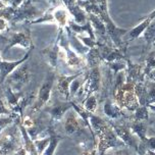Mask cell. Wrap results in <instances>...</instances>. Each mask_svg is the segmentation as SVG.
Returning <instances> with one entry per match:
<instances>
[{"instance_id":"1","label":"cell","mask_w":155,"mask_h":155,"mask_svg":"<svg viewBox=\"0 0 155 155\" xmlns=\"http://www.w3.org/2000/svg\"><path fill=\"white\" fill-rule=\"evenodd\" d=\"M44 13L45 12H43L36 6L33 0H25L24 3L15 9V16L10 21V25L15 26V25L21 23L31 24L32 21L40 18Z\"/></svg>"},{"instance_id":"2","label":"cell","mask_w":155,"mask_h":155,"mask_svg":"<svg viewBox=\"0 0 155 155\" xmlns=\"http://www.w3.org/2000/svg\"><path fill=\"white\" fill-rule=\"evenodd\" d=\"M100 18H102V21H104L105 27H106L107 37H108V39H110V41L112 42V45L116 47V48L127 49V44L128 43H126L123 40V37L126 36L127 33L129 32L128 30L121 29V28H118L117 26H115L108 15V10L102 12Z\"/></svg>"},{"instance_id":"3","label":"cell","mask_w":155,"mask_h":155,"mask_svg":"<svg viewBox=\"0 0 155 155\" xmlns=\"http://www.w3.org/2000/svg\"><path fill=\"white\" fill-rule=\"evenodd\" d=\"M55 80H56V74H55L54 71H51V73H48L46 74L42 85L39 88L37 97H36L37 99H36L34 107L32 109L33 111H38V110H40L42 107H44L48 103V101L51 98Z\"/></svg>"},{"instance_id":"4","label":"cell","mask_w":155,"mask_h":155,"mask_svg":"<svg viewBox=\"0 0 155 155\" xmlns=\"http://www.w3.org/2000/svg\"><path fill=\"white\" fill-rule=\"evenodd\" d=\"M124 146H126L124 143L117 137L111 126L108 124L105 131L98 137V144L96 147L97 155H105V152L110 148L124 147Z\"/></svg>"},{"instance_id":"5","label":"cell","mask_w":155,"mask_h":155,"mask_svg":"<svg viewBox=\"0 0 155 155\" xmlns=\"http://www.w3.org/2000/svg\"><path fill=\"white\" fill-rule=\"evenodd\" d=\"M31 73L27 63H23L7 77V85L15 92L19 93L21 89L30 82Z\"/></svg>"},{"instance_id":"6","label":"cell","mask_w":155,"mask_h":155,"mask_svg":"<svg viewBox=\"0 0 155 155\" xmlns=\"http://www.w3.org/2000/svg\"><path fill=\"white\" fill-rule=\"evenodd\" d=\"M5 40H6V46H5L3 52L5 53L7 50H9L12 47H21V48L26 49V50L30 51L34 48L33 45V41L31 34L29 31L25 32H12L5 34Z\"/></svg>"},{"instance_id":"7","label":"cell","mask_w":155,"mask_h":155,"mask_svg":"<svg viewBox=\"0 0 155 155\" xmlns=\"http://www.w3.org/2000/svg\"><path fill=\"white\" fill-rule=\"evenodd\" d=\"M117 135V137L123 141L126 146L132 147L136 152H138V148H139V142L140 140L136 139L135 135L133 134L131 129H130V124H109Z\"/></svg>"},{"instance_id":"8","label":"cell","mask_w":155,"mask_h":155,"mask_svg":"<svg viewBox=\"0 0 155 155\" xmlns=\"http://www.w3.org/2000/svg\"><path fill=\"white\" fill-rule=\"evenodd\" d=\"M101 84V74L99 66L97 68H90L87 76L85 77V83L83 86V94H85L86 97L96 94L100 90Z\"/></svg>"},{"instance_id":"9","label":"cell","mask_w":155,"mask_h":155,"mask_svg":"<svg viewBox=\"0 0 155 155\" xmlns=\"http://www.w3.org/2000/svg\"><path fill=\"white\" fill-rule=\"evenodd\" d=\"M63 32V29L58 30V35L57 38L55 40V42L52 45L48 46L47 48H44L42 51H40V54L43 55L44 59L46 60V62L51 66L52 68H56L57 66V59H58V54L60 51V45H59V41L61 34Z\"/></svg>"},{"instance_id":"10","label":"cell","mask_w":155,"mask_h":155,"mask_svg":"<svg viewBox=\"0 0 155 155\" xmlns=\"http://www.w3.org/2000/svg\"><path fill=\"white\" fill-rule=\"evenodd\" d=\"M31 51L32 50L27 51V53L24 57H21L18 60H15V61H4V60H2L1 55H0V87L3 85L4 81L13 71H15L19 65L23 64L29 59Z\"/></svg>"},{"instance_id":"11","label":"cell","mask_w":155,"mask_h":155,"mask_svg":"<svg viewBox=\"0 0 155 155\" xmlns=\"http://www.w3.org/2000/svg\"><path fill=\"white\" fill-rule=\"evenodd\" d=\"M84 74V71H80L79 73L71 74V76H68V74H59L56 77L57 83H56V89L57 92L61 95L66 101L70 100L71 95H70V86L71 82L74 79H77L78 77L82 76Z\"/></svg>"},{"instance_id":"12","label":"cell","mask_w":155,"mask_h":155,"mask_svg":"<svg viewBox=\"0 0 155 155\" xmlns=\"http://www.w3.org/2000/svg\"><path fill=\"white\" fill-rule=\"evenodd\" d=\"M59 45H60V48H61L65 53V62L68 63V65H70V66L83 65L82 57H80V55H78L76 52L71 49L70 45H68V36L63 34V32L61 34V37H60Z\"/></svg>"},{"instance_id":"13","label":"cell","mask_w":155,"mask_h":155,"mask_svg":"<svg viewBox=\"0 0 155 155\" xmlns=\"http://www.w3.org/2000/svg\"><path fill=\"white\" fill-rule=\"evenodd\" d=\"M71 101H56L48 108V112L50 114V123L51 124L53 121L60 120L64 116V114L71 108Z\"/></svg>"},{"instance_id":"14","label":"cell","mask_w":155,"mask_h":155,"mask_svg":"<svg viewBox=\"0 0 155 155\" xmlns=\"http://www.w3.org/2000/svg\"><path fill=\"white\" fill-rule=\"evenodd\" d=\"M64 30L66 31V36H68V45H70L71 50L76 52L78 55L85 56L90 49L88 48V47H86L84 44L79 40V38L77 37V35L71 31L70 28H68V26L65 27Z\"/></svg>"},{"instance_id":"15","label":"cell","mask_w":155,"mask_h":155,"mask_svg":"<svg viewBox=\"0 0 155 155\" xmlns=\"http://www.w3.org/2000/svg\"><path fill=\"white\" fill-rule=\"evenodd\" d=\"M103 112L104 114L110 120H120V117H124V113L123 108L111 98H107L103 105Z\"/></svg>"},{"instance_id":"16","label":"cell","mask_w":155,"mask_h":155,"mask_svg":"<svg viewBox=\"0 0 155 155\" xmlns=\"http://www.w3.org/2000/svg\"><path fill=\"white\" fill-rule=\"evenodd\" d=\"M88 19L90 21L91 25L93 27V30L95 32V35H98V38L100 40L98 41H102V42L106 43V40L108 39L106 34V27H105L104 21H102V18L100 16L92 15V13H89L88 15Z\"/></svg>"},{"instance_id":"17","label":"cell","mask_w":155,"mask_h":155,"mask_svg":"<svg viewBox=\"0 0 155 155\" xmlns=\"http://www.w3.org/2000/svg\"><path fill=\"white\" fill-rule=\"evenodd\" d=\"M81 124L74 113H68L64 121V132L68 136H73L81 133Z\"/></svg>"},{"instance_id":"18","label":"cell","mask_w":155,"mask_h":155,"mask_svg":"<svg viewBox=\"0 0 155 155\" xmlns=\"http://www.w3.org/2000/svg\"><path fill=\"white\" fill-rule=\"evenodd\" d=\"M130 129H131L132 133L136 136L139 137V140L145 141L147 139L146 135H147L148 131V124L145 120H133L130 123Z\"/></svg>"},{"instance_id":"19","label":"cell","mask_w":155,"mask_h":155,"mask_svg":"<svg viewBox=\"0 0 155 155\" xmlns=\"http://www.w3.org/2000/svg\"><path fill=\"white\" fill-rule=\"evenodd\" d=\"M152 18L150 16H147L144 21L141 23L140 25H138V26H136L134 29H132L131 31H129L128 33L126 34V40H124V42L128 43V41L130 40H134V39H137L139 38L141 35L144 34V32H145V30L147 29L149 24L151 23Z\"/></svg>"},{"instance_id":"20","label":"cell","mask_w":155,"mask_h":155,"mask_svg":"<svg viewBox=\"0 0 155 155\" xmlns=\"http://www.w3.org/2000/svg\"><path fill=\"white\" fill-rule=\"evenodd\" d=\"M134 93L138 100L140 106H148L147 99V87H146V81L138 82L134 86Z\"/></svg>"},{"instance_id":"21","label":"cell","mask_w":155,"mask_h":155,"mask_svg":"<svg viewBox=\"0 0 155 155\" xmlns=\"http://www.w3.org/2000/svg\"><path fill=\"white\" fill-rule=\"evenodd\" d=\"M52 15H53L54 21H56L59 29H64L65 27L68 26L70 24V12H68V9H64L62 7H58L52 12Z\"/></svg>"},{"instance_id":"22","label":"cell","mask_w":155,"mask_h":155,"mask_svg":"<svg viewBox=\"0 0 155 155\" xmlns=\"http://www.w3.org/2000/svg\"><path fill=\"white\" fill-rule=\"evenodd\" d=\"M85 59L86 62H87V66L89 68H97L100 64V62L102 61L101 58V54L100 51H99L98 45L94 48H91L88 53L85 55Z\"/></svg>"},{"instance_id":"23","label":"cell","mask_w":155,"mask_h":155,"mask_svg":"<svg viewBox=\"0 0 155 155\" xmlns=\"http://www.w3.org/2000/svg\"><path fill=\"white\" fill-rule=\"evenodd\" d=\"M68 12L73 16L74 21L78 25H85L88 21V13L78 4L68 8Z\"/></svg>"},{"instance_id":"24","label":"cell","mask_w":155,"mask_h":155,"mask_svg":"<svg viewBox=\"0 0 155 155\" xmlns=\"http://www.w3.org/2000/svg\"><path fill=\"white\" fill-rule=\"evenodd\" d=\"M77 4L79 5V6H81L88 15L92 13V15H95L98 16L101 15L102 12L95 0H86V1H84V0H78Z\"/></svg>"},{"instance_id":"25","label":"cell","mask_w":155,"mask_h":155,"mask_svg":"<svg viewBox=\"0 0 155 155\" xmlns=\"http://www.w3.org/2000/svg\"><path fill=\"white\" fill-rule=\"evenodd\" d=\"M62 140V137L57 134H55V132L53 131L51 127L50 130V142H49L48 146H47L46 150L44 151V153L42 155H54V152L56 150V147L58 145V143Z\"/></svg>"},{"instance_id":"26","label":"cell","mask_w":155,"mask_h":155,"mask_svg":"<svg viewBox=\"0 0 155 155\" xmlns=\"http://www.w3.org/2000/svg\"><path fill=\"white\" fill-rule=\"evenodd\" d=\"M83 106L86 110L90 111L91 113L95 112L97 106H98V99L96 97V94H92V95L86 97V99L83 102Z\"/></svg>"},{"instance_id":"27","label":"cell","mask_w":155,"mask_h":155,"mask_svg":"<svg viewBox=\"0 0 155 155\" xmlns=\"http://www.w3.org/2000/svg\"><path fill=\"white\" fill-rule=\"evenodd\" d=\"M144 39L147 41V44H154L155 45V18L151 21L147 29L144 32Z\"/></svg>"},{"instance_id":"28","label":"cell","mask_w":155,"mask_h":155,"mask_svg":"<svg viewBox=\"0 0 155 155\" xmlns=\"http://www.w3.org/2000/svg\"><path fill=\"white\" fill-rule=\"evenodd\" d=\"M149 120V108L148 106H139L134 111V120Z\"/></svg>"},{"instance_id":"29","label":"cell","mask_w":155,"mask_h":155,"mask_svg":"<svg viewBox=\"0 0 155 155\" xmlns=\"http://www.w3.org/2000/svg\"><path fill=\"white\" fill-rule=\"evenodd\" d=\"M49 142H50V136L47 138H44V139H39L34 141V145L38 155H42L44 153V151L46 150Z\"/></svg>"},{"instance_id":"30","label":"cell","mask_w":155,"mask_h":155,"mask_svg":"<svg viewBox=\"0 0 155 155\" xmlns=\"http://www.w3.org/2000/svg\"><path fill=\"white\" fill-rule=\"evenodd\" d=\"M153 70H155V51L151 52L148 55L147 59L145 61V65H144V74H145V78Z\"/></svg>"},{"instance_id":"31","label":"cell","mask_w":155,"mask_h":155,"mask_svg":"<svg viewBox=\"0 0 155 155\" xmlns=\"http://www.w3.org/2000/svg\"><path fill=\"white\" fill-rule=\"evenodd\" d=\"M146 87H147L148 105H154L155 103V82L146 81Z\"/></svg>"},{"instance_id":"32","label":"cell","mask_w":155,"mask_h":155,"mask_svg":"<svg viewBox=\"0 0 155 155\" xmlns=\"http://www.w3.org/2000/svg\"><path fill=\"white\" fill-rule=\"evenodd\" d=\"M10 23L5 18H0V35H5L9 31Z\"/></svg>"},{"instance_id":"33","label":"cell","mask_w":155,"mask_h":155,"mask_svg":"<svg viewBox=\"0 0 155 155\" xmlns=\"http://www.w3.org/2000/svg\"><path fill=\"white\" fill-rule=\"evenodd\" d=\"M33 2L35 4H42L44 7H53L57 4V0H33Z\"/></svg>"},{"instance_id":"34","label":"cell","mask_w":155,"mask_h":155,"mask_svg":"<svg viewBox=\"0 0 155 155\" xmlns=\"http://www.w3.org/2000/svg\"><path fill=\"white\" fill-rule=\"evenodd\" d=\"M13 121V116H8V117H1L0 118V132L4 130L7 126H9Z\"/></svg>"},{"instance_id":"35","label":"cell","mask_w":155,"mask_h":155,"mask_svg":"<svg viewBox=\"0 0 155 155\" xmlns=\"http://www.w3.org/2000/svg\"><path fill=\"white\" fill-rule=\"evenodd\" d=\"M25 2V0H8V5L9 6H12V7H13L15 9H16L18 6H21V4H23Z\"/></svg>"},{"instance_id":"36","label":"cell","mask_w":155,"mask_h":155,"mask_svg":"<svg viewBox=\"0 0 155 155\" xmlns=\"http://www.w3.org/2000/svg\"><path fill=\"white\" fill-rule=\"evenodd\" d=\"M9 113H10V110L5 107L3 101L0 98V115H8Z\"/></svg>"},{"instance_id":"37","label":"cell","mask_w":155,"mask_h":155,"mask_svg":"<svg viewBox=\"0 0 155 155\" xmlns=\"http://www.w3.org/2000/svg\"><path fill=\"white\" fill-rule=\"evenodd\" d=\"M97 4L99 5L101 12H106L107 10V0H95Z\"/></svg>"},{"instance_id":"38","label":"cell","mask_w":155,"mask_h":155,"mask_svg":"<svg viewBox=\"0 0 155 155\" xmlns=\"http://www.w3.org/2000/svg\"><path fill=\"white\" fill-rule=\"evenodd\" d=\"M77 1H78V0H62L63 4L65 5L68 9V8H71V6H74V5H76Z\"/></svg>"},{"instance_id":"39","label":"cell","mask_w":155,"mask_h":155,"mask_svg":"<svg viewBox=\"0 0 155 155\" xmlns=\"http://www.w3.org/2000/svg\"><path fill=\"white\" fill-rule=\"evenodd\" d=\"M146 81H151V82H155V70H153L150 74H148L145 78Z\"/></svg>"},{"instance_id":"40","label":"cell","mask_w":155,"mask_h":155,"mask_svg":"<svg viewBox=\"0 0 155 155\" xmlns=\"http://www.w3.org/2000/svg\"><path fill=\"white\" fill-rule=\"evenodd\" d=\"M112 155H132V154H130V152L127 150V149H123V150H117L116 152H114Z\"/></svg>"},{"instance_id":"41","label":"cell","mask_w":155,"mask_h":155,"mask_svg":"<svg viewBox=\"0 0 155 155\" xmlns=\"http://www.w3.org/2000/svg\"><path fill=\"white\" fill-rule=\"evenodd\" d=\"M7 5H8V4L6 3V2L1 1V0H0V8H4V7H6Z\"/></svg>"},{"instance_id":"42","label":"cell","mask_w":155,"mask_h":155,"mask_svg":"<svg viewBox=\"0 0 155 155\" xmlns=\"http://www.w3.org/2000/svg\"><path fill=\"white\" fill-rule=\"evenodd\" d=\"M148 108L152 110L153 112H155V105H148Z\"/></svg>"},{"instance_id":"43","label":"cell","mask_w":155,"mask_h":155,"mask_svg":"<svg viewBox=\"0 0 155 155\" xmlns=\"http://www.w3.org/2000/svg\"><path fill=\"white\" fill-rule=\"evenodd\" d=\"M145 155H155V151H150V150H148V151L145 153Z\"/></svg>"},{"instance_id":"44","label":"cell","mask_w":155,"mask_h":155,"mask_svg":"<svg viewBox=\"0 0 155 155\" xmlns=\"http://www.w3.org/2000/svg\"><path fill=\"white\" fill-rule=\"evenodd\" d=\"M1 1H4V2H6V3H7V2H8V0H1ZM8 4V3H7Z\"/></svg>"},{"instance_id":"45","label":"cell","mask_w":155,"mask_h":155,"mask_svg":"<svg viewBox=\"0 0 155 155\" xmlns=\"http://www.w3.org/2000/svg\"><path fill=\"white\" fill-rule=\"evenodd\" d=\"M84 1H86V0H84Z\"/></svg>"}]
</instances>
